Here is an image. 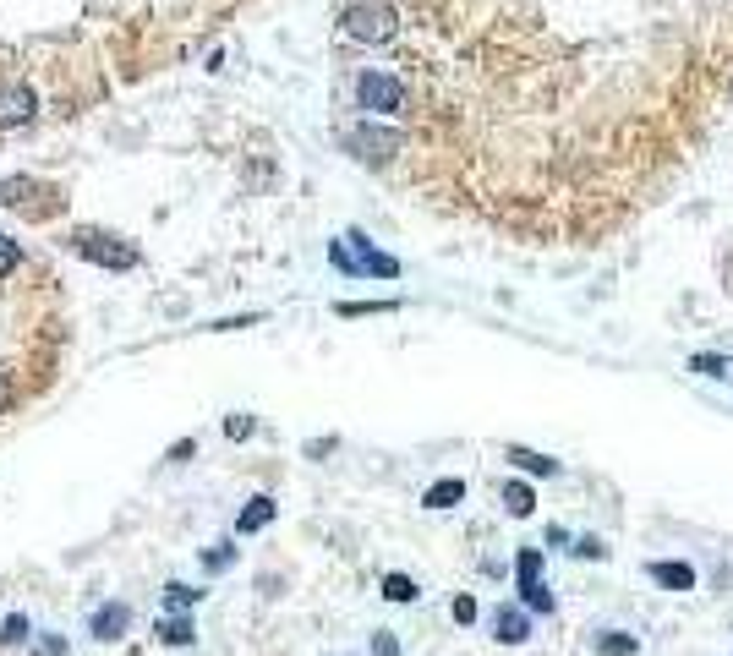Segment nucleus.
I'll use <instances>...</instances> for the list:
<instances>
[{
	"mask_svg": "<svg viewBox=\"0 0 733 656\" xmlns=\"http://www.w3.org/2000/svg\"><path fill=\"white\" fill-rule=\"evenodd\" d=\"M154 635L159 640H165V646H192V640H197V624H192V613H165V618H159V624H154Z\"/></svg>",
	"mask_w": 733,
	"mask_h": 656,
	"instance_id": "423d86ee",
	"label": "nucleus"
},
{
	"mask_svg": "<svg viewBox=\"0 0 733 656\" xmlns=\"http://www.w3.org/2000/svg\"><path fill=\"white\" fill-rule=\"evenodd\" d=\"M646 574L657 585H668V591H690V585H695V569L690 564H646Z\"/></svg>",
	"mask_w": 733,
	"mask_h": 656,
	"instance_id": "1a4fd4ad",
	"label": "nucleus"
},
{
	"mask_svg": "<svg viewBox=\"0 0 733 656\" xmlns=\"http://www.w3.org/2000/svg\"><path fill=\"white\" fill-rule=\"evenodd\" d=\"M504 503H509V514H520V520H526L537 498H531V487H526V482H509V487H504Z\"/></svg>",
	"mask_w": 733,
	"mask_h": 656,
	"instance_id": "dca6fc26",
	"label": "nucleus"
},
{
	"mask_svg": "<svg viewBox=\"0 0 733 656\" xmlns=\"http://www.w3.org/2000/svg\"><path fill=\"white\" fill-rule=\"evenodd\" d=\"M28 121H33V88H22V82L0 88V126H28Z\"/></svg>",
	"mask_w": 733,
	"mask_h": 656,
	"instance_id": "39448f33",
	"label": "nucleus"
},
{
	"mask_svg": "<svg viewBox=\"0 0 733 656\" xmlns=\"http://www.w3.org/2000/svg\"><path fill=\"white\" fill-rule=\"evenodd\" d=\"M356 104L372 115H389V121H400V115H411L405 104H411V88H405V77L383 72V66H367L362 77H356Z\"/></svg>",
	"mask_w": 733,
	"mask_h": 656,
	"instance_id": "f03ea898",
	"label": "nucleus"
},
{
	"mask_svg": "<svg viewBox=\"0 0 733 656\" xmlns=\"http://www.w3.org/2000/svg\"><path fill=\"white\" fill-rule=\"evenodd\" d=\"M383 596H389V602H416V580H405V574H383Z\"/></svg>",
	"mask_w": 733,
	"mask_h": 656,
	"instance_id": "2eb2a0df",
	"label": "nucleus"
},
{
	"mask_svg": "<svg viewBox=\"0 0 733 656\" xmlns=\"http://www.w3.org/2000/svg\"><path fill=\"white\" fill-rule=\"evenodd\" d=\"M88 629H93V640H99V646H104V640H121L126 629H132V607H126V602H104L99 613L88 618Z\"/></svg>",
	"mask_w": 733,
	"mask_h": 656,
	"instance_id": "20e7f679",
	"label": "nucleus"
},
{
	"mask_svg": "<svg viewBox=\"0 0 733 656\" xmlns=\"http://www.w3.org/2000/svg\"><path fill=\"white\" fill-rule=\"evenodd\" d=\"M455 618H460V624H471V618H476V602H471V596H455Z\"/></svg>",
	"mask_w": 733,
	"mask_h": 656,
	"instance_id": "5701e85b",
	"label": "nucleus"
},
{
	"mask_svg": "<svg viewBox=\"0 0 733 656\" xmlns=\"http://www.w3.org/2000/svg\"><path fill=\"white\" fill-rule=\"evenodd\" d=\"M493 635L504 640V646H520V640L531 635L526 613H515V607H498V613H493Z\"/></svg>",
	"mask_w": 733,
	"mask_h": 656,
	"instance_id": "6e6552de",
	"label": "nucleus"
},
{
	"mask_svg": "<svg viewBox=\"0 0 733 656\" xmlns=\"http://www.w3.org/2000/svg\"><path fill=\"white\" fill-rule=\"evenodd\" d=\"M460 498H465V482H455V476H449V482H433L422 492L427 509H449V503H460Z\"/></svg>",
	"mask_w": 733,
	"mask_h": 656,
	"instance_id": "9b49d317",
	"label": "nucleus"
},
{
	"mask_svg": "<svg viewBox=\"0 0 733 656\" xmlns=\"http://www.w3.org/2000/svg\"><path fill=\"white\" fill-rule=\"evenodd\" d=\"M591 646H597L602 656H635V651H641V640L624 635V629H602V635L591 640Z\"/></svg>",
	"mask_w": 733,
	"mask_h": 656,
	"instance_id": "9d476101",
	"label": "nucleus"
},
{
	"mask_svg": "<svg viewBox=\"0 0 733 656\" xmlns=\"http://www.w3.org/2000/svg\"><path fill=\"white\" fill-rule=\"evenodd\" d=\"M17 263H22V246L11 241V236H0V279L17 274Z\"/></svg>",
	"mask_w": 733,
	"mask_h": 656,
	"instance_id": "a211bd4d",
	"label": "nucleus"
},
{
	"mask_svg": "<svg viewBox=\"0 0 733 656\" xmlns=\"http://www.w3.org/2000/svg\"><path fill=\"white\" fill-rule=\"evenodd\" d=\"M274 514H279L274 498H252L247 509L236 514V536H252V531H263V525H274Z\"/></svg>",
	"mask_w": 733,
	"mask_h": 656,
	"instance_id": "0eeeda50",
	"label": "nucleus"
},
{
	"mask_svg": "<svg viewBox=\"0 0 733 656\" xmlns=\"http://www.w3.org/2000/svg\"><path fill=\"white\" fill-rule=\"evenodd\" d=\"M252 427H258V421H252V416H225V438H230V443L252 438Z\"/></svg>",
	"mask_w": 733,
	"mask_h": 656,
	"instance_id": "412c9836",
	"label": "nucleus"
},
{
	"mask_svg": "<svg viewBox=\"0 0 733 656\" xmlns=\"http://www.w3.org/2000/svg\"><path fill=\"white\" fill-rule=\"evenodd\" d=\"M520 596H526V607H537V613H553V596H548V585H520Z\"/></svg>",
	"mask_w": 733,
	"mask_h": 656,
	"instance_id": "6ab92c4d",
	"label": "nucleus"
},
{
	"mask_svg": "<svg viewBox=\"0 0 733 656\" xmlns=\"http://www.w3.org/2000/svg\"><path fill=\"white\" fill-rule=\"evenodd\" d=\"M39 656H66V640H39Z\"/></svg>",
	"mask_w": 733,
	"mask_h": 656,
	"instance_id": "393cba45",
	"label": "nucleus"
},
{
	"mask_svg": "<svg viewBox=\"0 0 733 656\" xmlns=\"http://www.w3.org/2000/svg\"><path fill=\"white\" fill-rule=\"evenodd\" d=\"M509 460L531 476H553V460H542V454H531V449H509Z\"/></svg>",
	"mask_w": 733,
	"mask_h": 656,
	"instance_id": "f3484780",
	"label": "nucleus"
},
{
	"mask_svg": "<svg viewBox=\"0 0 733 656\" xmlns=\"http://www.w3.org/2000/svg\"><path fill=\"white\" fill-rule=\"evenodd\" d=\"M197 602H203V591H192V585H181V580L165 585V607H170V613H192Z\"/></svg>",
	"mask_w": 733,
	"mask_h": 656,
	"instance_id": "f8f14e48",
	"label": "nucleus"
},
{
	"mask_svg": "<svg viewBox=\"0 0 733 656\" xmlns=\"http://www.w3.org/2000/svg\"><path fill=\"white\" fill-rule=\"evenodd\" d=\"M28 635H33V624H28L22 613L0 618V646H28Z\"/></svg>",
	"mask_w": 733,
	"mask_h": 656,
	"instance_id": "ddd939ff",
	"label": "nucleus"
},
{
	"mask_svg": "<svg viewBox=\"0 0 733 656\" xmlns=\"http://www.w3.org/2000/svg\"><path fill=\"white\" fill-rule=\"evenodd\" d=\"M372 651H378V656H400V640H394V635H372Z\"/></svg>",
	"mask_w": 733,
	"mask_h": 656,
	"instance_id": "4be33fe9",
	"label": "nucleus"
},
{
	"mask_svg": "<svg viewBox=\"0 0 733 656\" xmlns=\"http://www.w3.org/2000/svg\"><path fill=\"white\" fill-rule=\"evenodd\" d=\"M575 553H580V558H602V553H608V547H602V542H597V536H586V542H580V547H575Z\"/></svg>",
	"mask_w": 733,
	"mask_h": 656,
	"instance_id": "b1692460",
	"label": "nucleus"
},
{
	"mask_svg": "<svg viewBox=\"0 0 733 656\" xmlns=\"http://www.w3.org/2000/svg\"><path fill=\"white\" fill-rule=\"evenodd\" d=\"M72 252L104 268H137V246H121V236H104V230H72Z\"/></svg>",
	"mask_w": 733,
	"mask_h": 656,
	"instance_id": "7ed1b4c3",
	"label": "nucleus"
},
{
	"mask_svg": "<svg viewBox=\"0 0 733 656\" xmlns=\"http://www.w3.org/2000/svg\"><path fill=\"white\" fill-rule=\"evenodd\" d=\"M340 33L356 44H389L394 33H400V11L389 6V0H351V6L340 11Z\"/></svg>",
	"mask_w": 733,
	"mask_h": 656,
	"instance_id": "f257e3e1",
	"label": "nucleus"
},
{
	"mask_svg": "<svg viewBox=\"0 0 733 656\" xmlns=\"http://www.w3.org/2000/svg\"><path fill=\"white\" fill-rule=\"evenodd\" d=\"M520 585H537V569H542V553H537V547H526V553H520Z\"/></svg>",
	"mask_w": 733,
	"mask_h": 656,
	"instance_id": "aec40b11",
	"label": "nucleus"
},
{
	"mask_svg": "<svg viewBox=\"0 0 733 656\" xmlns=\"http://www.w3.org/2000/svg\"><path fill=\"white\" fill-rule=\"evenodd\" d=\"M230 564H236V542H214V547H203V569H208V574H225Z\"/></svg>",
	"mask_w": 733,
	"mask_h": 656,
	"instance_id": "4468645a",
	"label": "nucleus"
}]
</instances>
